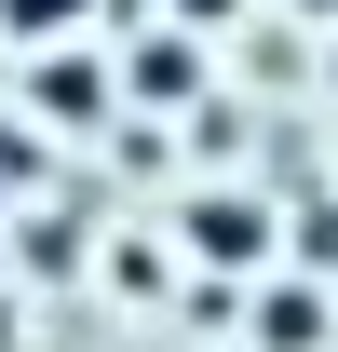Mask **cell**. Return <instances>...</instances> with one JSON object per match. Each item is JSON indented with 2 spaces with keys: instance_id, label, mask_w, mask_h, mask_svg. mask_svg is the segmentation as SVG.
<instances>
[{
  "instance_id": "cell-1",
  "label": "cell",
  "mask_w": 338,
  "mask_h": 352,
  "mask_svg": "<svg viewBox=\"0 0 338 352\" xmlns=\"http://www.w3.org/2000/svg\"><path fill=\"white\" fill-rule=\"evenodd\" d=\"M190 244H203L216 271H257V258H271V204H244V190H216V204H190Z\"/></svg>"
},
{
  "instance_id": "cell-2",
  "label": "cell",
  "mask_w": 338,
  "mask_h": 352,
  "mask_svg": "<svg viewBox=\"0 0 338 352\" xmlns=\"http://www.w3.org/2000/svg\"><path fill=\"white\" fill-rule=\"evenodd\" d=\"M190 82H203V41H190V28H149V41L122 54V95H149V109H176Z\"/></svg>"
},
{
  "instance_id": "cell-3",
  "label": "cell",
  "mask_w": 338,
  "mask_h": 352,
  "mask_svg": "<svg viewBox=\"0 0 338 352\" xmlns=\"http://www.w3.org/2000/svg\"><path fill=\"white\" fill-rule=\"evenodd\" d=\"M27 109H41V122H95V109H109V68H82V54H41V68H27Z\"/></svg>"
},
{
  "instance_id": "cell-4",
  "label": "cell",
  "mask_w": 338,
  "mask_h": 352,
  "mask_svg": "<svg viewBox=\"0 0 338 352\" xmlns=\"http://www.w3.org/2000/svg\"><path fill=\"white\" fill-rule=\"evenodd\" d=\"M257 352H325V298L311 285H271L257 298Z\"/></svg>"
},
{
  "instance_id": "cell-5",
  "label": "cell",
  "mask_w": 338,
  "mask_h": 352,
  "mask_svg": "<svg viewBox=\"0 0 338 352\" xmlns=\"http://www.w3.org/2000/svg\"><path fill=\"white\" fill-rule=\"evenodd\" d=\"M82 14H95V0H0V28H14V41H68Z\"/></svg>"
},
{
  "instance_id": "cell-6",
  "label": "cell",
  "mask_w": 338,
  "mask_h": 352,
  "mask_svg": "<svg viewBox=\"0 0 338 352\" xmlns=\"http://www.w3.org/2000/svg\"><path fill=\"white\" fill-rule=\"evenodd\" d=\"M216 14H244V0H176V28H216Z\"/></svg>"
},
{
  "instance_id": "cell-7",
  "label": "cell",
  "mask_w": 338,
  "mask_h": 352,
  "mask_svg": "<svg viewBox=\"0 0 338 352\" xmlns=\"http://www.w3.org/2000/svg\"><path fill=\"white\" fill-rule=\"evenodd\" d=\"M297 14H338V0H297Z\"/></svg>"
}]
</instances>
